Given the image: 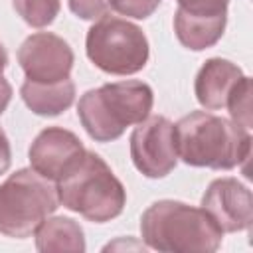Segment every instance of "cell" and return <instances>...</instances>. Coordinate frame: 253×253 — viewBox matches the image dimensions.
Here are the masks:
<instances>
[{
	"label": "cell",
	"mask_w": 253,
	"mask_h": 253,
	"mask_svg": "<svg viewBox=\"0 0 253 253\" xmlns=\"http://www.w3.org/2000/svg\"><path fill=\"white\" fill-rule=\"evenodd\" d=\"M174 140L178 158L196 168L231 170L251 154L249 128L210 111L182 117L174 125Z\"/></svg>",
	"instance_id": "obj_1"
},
{
	"label": "cell",
	"mask_w": 253,
	"mask_h": 253,
	"mask_svg": "<svg viewBox=\"0 0 253 253\" xmlns=\"http://www.w3.org/2000/svg\"><path fill=\"white\" fill-rule=\"evenodd\" d=\"M142 241L162 253H213L223 231L202 210L178 200H158L140 217Z\"/></svg>",
	"instance_id": "obj_2"
},
{
	"label": "cell",
	"mask_w": 253,
	"mask_h": 253,
	"mask_svg": "<svg viewBox=\"0 0 253 253\" xmlns=\"http://www.w3.org/2000/svg\"><path fill=\"white\" fill-rule=\"evenodd\" d=\"M154 105L152 87L138 79L107 83L89 89L77 103V117L87 134L97 142L123 136L126 126L142 123Z\"/></svg>",
	"instance_id": "obj_3"
},
{
	"label": "cell",
	"mask_w": 253,
	"mask_h": 253,
	"mask_svg": "<svg viewBox=\"0 0 253 253\" xmlns=\"http://www.w3.org/2000/svg\"><path fill=\"white\" fill-rule=\"evenodd\" d=\"M59 204L93 223L119 217L126 204V190L111 166L87 150L79 164L57 180Z\"/></svg>",
	"instance_id": "obj_4"
},
{
	"label": "cell",
	"mask_w": 253,
	"mask_h": 253,
	"mask_svg": "<svg viewBox=\"0 0 253 253\" xmlns=\"http://www.w3.org/2000/svg\"><path fill=\"white\" fill-rule=\"evenodd\" d=\"M57 208V186L34 168H20L0 184V233L14 239L30 237Z\"/></svg>",
	"instance_id": "obj_5"
},
{
	"label": "cell",
	"mask_w": 253,
	"mask_h": 253,
	"mask_svg": "<svg viewBox=\"0 0 253 253\" xmlns=\"http://www.w3.org/2000/svg\"><path fill=\"white\" fill-rule=\"evenodd\" d=\"M87 57L109 75H134L144 69L150 47L144 32L119 16L105 14L87 30Z\"/></svg>",
	"instance_id": "obj_6"
},
{
	"label": "cell",
	"mask_w": 253,
	"mask_h": 253,
	"mask_svg": "<svg viewBox=\"0 0 253 253\" xmlns=\"http://www.w3.org/2000/svg\"><path fill=\"white\" fill-rule=\"evenodd\" d=\"M130 158L146 178H164L178 164L174 123L162 115H148L130 134Z\"/></svg>",
	"instance_id": "obj_7"
},
{
	"label": "cell",
	"mask_w": 253,
	"mask_h": 253,
	"mask_svg": "<svg viewBox=\"0 0 253 253\" xmlns=\"http://www.w3.org/2000/svg\"><path fill=\"white\" fill-rule=\"evenodd\" d=\"M75 55L71 45L51 32L32 34L18 49V63L26 79L36 83H57L67 79Z\"/></svg>",
	"instance_id": "obj_8"
},
{
	"label": "cell",
	"mask_w": 253,
	"mask_h": 253,
	"mask_svg": "<svg viewBox=\"0 0 253 253\" xmlns=\"http://www.w3.org/2000/svg\"><path fill=\"white\" fill-rule=\"evenodd\" d=\"M85 152L87 150L75 132L63 126H47L30 146V168H34L40 176L57 182L79 164Z\"/></svg>",
	"instance_id": "obj_9"
},
{
	"label": "cell",
	"mask_w": 253,
	"mask_h": 253,
	"mask_svg": "<svg viewBox=\"0 0 253 253\" xmlns=\"http://www.w3.org/2000/svg\"><path fill=\"white\" fill-rule=\"evenodd\" d=\"M202 210L223 233L245 231L253 221V196L237 178H217L204 192Z\"/></svg>",
	"instance_id": "obj_10"
},
{
	"label": "cell",
	"mask_w": 253,
	"mask_h": 253,
	"mask_svg": "<svg viewBox=\"0 0 253 253\" xmlns=\"http://www.w3.org/2000/svg\"><path fill=\"white\" fill-rule=\"evenodd\" d=\"M243 79L241 67L231 63L229 59L211 57L208 59L194 81V93L198 103L208 111L223 109L229 95L237 87V83Z\"/></svg>",
	"instance_id": "obj_11"
},
{
	"label": "cell",
	"mask_w": 253,
	"mask_h": 253,
	"mask_svg": "<svg viewBox=\"0 0 253 253\" xmlns=\"http://www.w3.org/2000/svg\"><path fill=\"white\" fill-rule=\"evenodd\" d=\"M20 95L32 113L40 117H57L73 105L75 83L69 77L57 83H36L26 79L20 87Z\"/></svg>",
	"instance_id": "obj_12"
},
{
	"label": "cell",
	"mask_w": 253,
	"mask_h": 253,
	"mask_svg": "<svg viewBox=\"0 0 253 253\" xmlns=\"http://www.w3.org/2000/svg\"><path fill=\"white\" fill-rule=\"evenodd\" d=\"M227 16H192L182 10L174 14V32L178 42L192 49L202 51L215 45L225 30Z\"/></svg>",
	"instance_id": "obj_13"
},
{
	"label": "cell",
	"mask_w": 253,
	"mask_h": 253,
	"mask_svg": "<svg viewBox=\"0 0 253 253\" xmlns=\"http://www.w3.org/2000/svg\"><path fill=\"white\" fill-rule=\"evenodd\" d=\"M38 251H85L83 227L71 217H45L34 231Z\"/></svg>",
	"instance_id": "obj_14"
},
{
	"label": "cell",
	"mask_w": 253,
	"mask_h": 253,
	"mask_svg": "<svg viewBox=\"0 0 253 253\" xmlns=\"http://www.w3.org/2000/svg\"><path fill=\"white\" fill-rule=\"evenodd\" d=\"M12 6L28 26L45 28L59 14L61 0H12Z\"/></svg>",
	"instance_id": "obj_15"
},
{
	"label": "cell",
	"mask_w": 253,
	"mask_h": 253,
	"mask_svg": "<svg viewBox=\"0 0 253 253\" xmlns=\"http://www.w3.org/2000/svg\"><path fill=\"white\" fill-rule=\"evenodd\" d=\"M225 107L229 109L231 121L241 125L243 128L251 126V77L243 75L233 93L229 95Z\"/></svg>",
	"instance_id": "obj_16"
},
{
	"label": "cell",
	"mask_w": 253,
	"mask_h": 253,
	"mask_svg": "<svg viewBox=\"0 0 253 253\" xmlns=\"http://www.w3.org/2000/svg\"><path fill=\"white\" fill-rule=\"evenodd\" d=\"M107 2H109V8H113L115 12L126 18L144 20L158 10L162 0H107Z\"/></svg>",
	"instance_id": "obj_17"
},
{
	"label": "cell",
	"mask_w": 253,
	"mask_h": 253,
	"mask_svg": "<svg viewBox=\"0 0 253 253\" xmlns=\"http://www.w3.org/2000/svg\"><path fill=\"white\" fill-rule=\"evenodd\" d=\"M178 10L192 16H227L229 0H176Z\"/></svg>",
	"instance_id": "obj_18"
},
{
	"label": "cell",
	"mask_w": 253,
	"mask_h": 253,
	"mask_svg": "<svg viewBox=\"0 0 253 253\" xmlns=\"http://www.w3.org/2000/svg\"><path fill=\"white\" fill-rule=\"evenodd\" d=\"M69 10L81 20H97L109 12L107 0H67Z\"/></svg>",
	"instance_id": "obj_19"
},
{
	"label": "cell",
	"mask_w": 253,
	"mask_h": 253,
	"mask_svg": "<svg viewBox=\"0 0 253 253\" xmlns=\"http://www.w3.org/2000/svg\"><path fill=\"white\" fill-rule=\"evenodd\" d=\"M12 164V148H10V140L6 136V132L0 128V176L8 172Z\"/></svg>",
	"instance_id": "obj_20"
},
{
	"label": "cell",
	"mask_w": 253,
	"mask_h": 253,
	"mask_svg": "<svg viewBox=\"0 0 253 253\" xmlns=\"http://www.w3.org/2000/svg\"><path fill=\"white\" fill-rule=\"evenodd\" d=\"M10 101H12V85H10L8 79H4L0 75V115L8 109Z\"/></svg>",
	"instance_id": "obj_21"
},
{
	"label": "cell",
	"mask_w": 253,
	"mask_h": 253,
	"mask_svg": "<svg viewBox=\"0 0 253 253\" xmlns=\"http://www.w3.org/2000/svg\"><path fill=\"white\" fill-rule=\"evenodd\" d=\"M6 65H8V53H6V49H4V45H2V42H0V75H2V71L6 69Z\"/></svg>",
	"instance_id": "obj_22"
}]
</instances>
